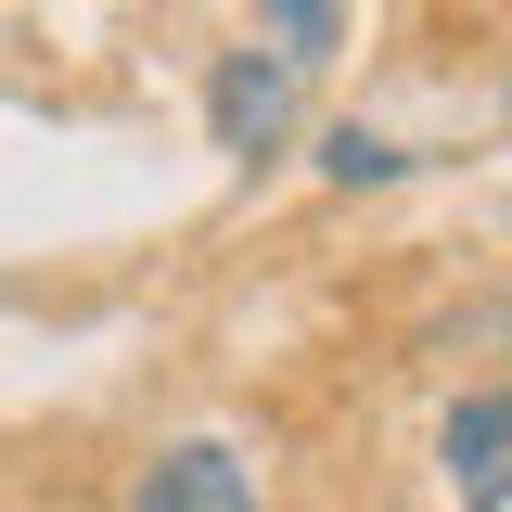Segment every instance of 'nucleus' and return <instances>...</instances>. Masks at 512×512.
Here are the masks:
<instances>
[{
	"mask_svg": "<svg viewBox=\"0 0 512 512\" xmlns=\"http://www.w3.org/2000/svg\"><path fill=\"white\" fill-rule=\"evenodd\" d=\"M128 512H256V474L231 461V448H167Z\"/></svg>",
	"mask_w": 512,
	"mask_h": 512,
	"instance_id": "obj_3",
	"label": "nucleus"
},
{
	"mask_svg": "<svg viewBox=\"0 0 512 512\" xmlns=\"http://www.w3.org/2000/svg\"><path fill=\"white\" fill-rule=\"evenodd\" d=\"M256 39H269L282 77H295V64H320L333 39H346V13H333V0H282V13H256Z\"/></svg>",
	"mask_w": 512,
	"mask_h": 512,
	"instance_id": "obj_4",
	"label": "nucleus"
},
{
	"mask_svg": "<svg viewBox=\"0 0 512 512\" xmlns=\"http://www.w3.org/2000/svg\"><path fill=\"white\" fill-rule=\"evenodd\" d=\"M320 167H333V180H397L410 154H397V141H372V128H333V141H320Z\"/></svg>",
	"mask_w": 512,
	"mask_h": 512,
	"instance_id": "obj_5",
	"label": "nucleus"
},
{
	"mask_svg": "<svg viewBox=\"0 0 512 512\" xmlns=\"http://www.w3.org/2000/svg\"><path fill=\"white\" fill-rule=\"evenodd\" d=\"M436 448H448V487H461V512H512V397H461Z\"/></svg>",
	"mask_w": 512,
	"mask_h": 512,
	"instance_id": "obj_2",
	"label": "nucleus"
},
{
	"mask_svg": "<svg viewBox=\"0 0 512 512\" xmlns=\"http://www.w3.org/2000/svg\"><path fill=\"white\" fill-rule=\"evenodd\" d=\"M205 116H218V141H231V154H269V141H282V128H295V77H282V64L256 52H231L218 64V90H205Z\"/></svg>",
	"mask_w": 512,
	"mask_h": 512,
	"instance_id": "obj_1",
	"label": "nucleus"
}]
</instances>
